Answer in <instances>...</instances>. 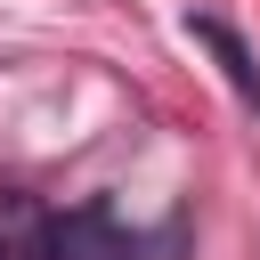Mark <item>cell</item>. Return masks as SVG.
<instances>
[{
    "label": "cell",
    "mask_w": 260,
    "mask_h": 260,
    "mask_svg": "<svg viewBox=\"0 0 260 260\" xmlns=\"http://www.w3.org/2000/svg\"><path fill=\"white\" fill-rule=\"evenodd\" d=\"M57 236L41 195H0V260H57Z\"/></svg>",
    "instance_id": "6da1fadb"
}]
</instances>
